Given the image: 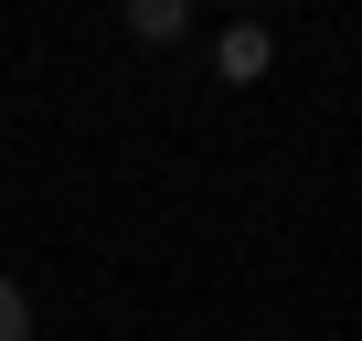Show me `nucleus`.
Instances as JSON below:
<instances>
[{
    "mask_svg": "<svg viewBox=\"0 0 362 341\" xmlns=\"http://www.w3.org/2000/svg\"><path fill=\"white\" fill-rule=\"evenodd\" d=\"M128 22H139V43H170V33H181V0H139Z\"/></svg>",
    "mask_w": 362,
    "mask_h": 341,
    "instance_id": "f257e3e1",
    "label": "nucleus"
},
{
    "mask_svg": "<svg viewBox=\"0 0 362 341\" xmlns=\"http://www.w3.org/2000/svg\"><path fill=\"white\" fill-rule=\"evenodd\" d=\"M224 75H267V33H224Z\"/></svg>",
    "mask_w": 362,
    "mask_h": 341,
    "instance_id": "f03ea898",
    "label": "nucleus"
},
{
    "mask_svg": "<svg viewBox=\"0 0 362 341\" xmlns=\"http://www.w3.org/2000/svg\"><path fill=\"white\" fill-rule=\"evenodd\" d=\"M22 330H33V309H22V288H11V277H0V341H22Z\"/></svg>",
    "mask_w": 362,
    "mask_h": 341,
    "instance_id": "7ed1b4c3",
    "label": "nucleus"
}]
</instances>
